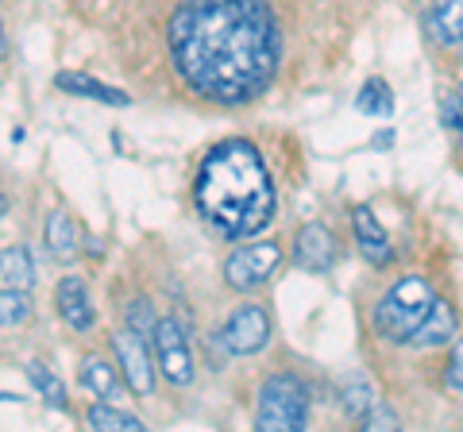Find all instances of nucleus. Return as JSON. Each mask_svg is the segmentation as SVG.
I'll list each match as a JSON object with an SVG mask.
<instances>
[{"label": "nucleus", "mask_w": 463, "mask_h": 432, "mask_svg": "<svg viewBox=\"0 0 463 432\" xmlns=\"http://www.w3.org/2000/svg\"><path fill=\"white\" fill-rule=\"evenodd\" d=\"M27 316H32V297H27V290L8 286V290L0 294V328H16Z\"/></svg>", "instance_id": "6ab92c4d"}, {"label": "nucleus", "mask_w": 463, "mask_h": 432, "mask_svg": "<svg viewBox=\"0 0 463 432\" xmlns=\"http://www.w3.org/2000/svg\"><path fill=\"white\" fill-rule=\"evenodd\" d=\"M197 212L228 239L263 232L274 216V185L248 139H228L205 155L194 185Z\"/></svg>", "instance_id": "f03ea898"}, {"label": "nucleus", "mask_w": 463, "mask_h": 432, "mask_svg": "<svg viewBox=\"0 0 463 432\" xmlns=\"http://www.w3.org/2000/svg\"><path fill=\"white\" fill-rule=\"evenodd\" d=\"M81 382L90 386L97 398H105V401H112L116 394H120V379H116V371L105 363V359H97V355H90L81 363Z\"/></svg>", "instance_id": "f3484780"}, {"label": "nucleus", "mask_w": 463, "mask_h": 432, "mask_svg": "<svg viewBox=\"0 0 463 432\" xmlns=\"http://www.w3.org/2000/svg\"><path fill=\"white\" fill-rule=\"evenodd\" d=\"M43 239H47V251L58 258V263H74L78 258V228H74V221L62 212V209H54L51 216H47V232H43Z\"/></svg>", "instance_id": "2eb2a0df"}, {"label": "nucleus", "mask_w": 463, "mask_h": 432, "mask_svg": "<svg viewBox=\"0 0 463 432\" xmlns=\"http://www.w3.org/2000/svg\"><path fill=\"white\" fill-rule=\"evenodd\" d=\"M390 143H394V136H390V132H383V136H374V147H390Z\"/></svg>", "instance_id": "bb28decb"}, {"label": "nucleus", "mask_w": 463, "mask_h": 432, "mask_svg": "<svg viewBox=\"0 0 463 432\" xmlns=\"http://www.w3.org/2000/svg\"><path fill=\"white\" fill-rule=\"evenodd\" d=\"M90 425H93V428H116V432H139V428H143L139 417L112 409L109 401H100V406L90 409Z\"/></svg>", "instance_id": "412c9836"}, {"label": "nucleus", "mask_w": 463, "mask_h": 432, "mask_svg": "<svg viewBox=\"0 0 463 432\" xmlns=\"http://www.w3.org/2000/svg\"><path fill=\"white\" fill-rule=\"evenodd\" d=\"M0 54H5V35H0Z\"/></svg>", "instance_id": "c756f323"}, {"label": "nucleus", "mask_w": 463, "mask_h": 432, "mask_svg": "<svg viewBox=\"0 0 463 432\" xmlns=\"http://www.w3.org/2000/svg\"><path fill=\"white\" fill-rule=\"evenodd\" d=\"M155 359L158 371L166 374V382L174 386H190L194 382V359H190V343H185L178 321H158L155 324Z\"/></svg>", "instance_id": "423d86ee"}, {"label": "nucleus", "mask_w": 463, "mask_h": 432, "mask_svg": "<svg viewBox=\"0 0 463 432\" xmlns=\"http://www.w3.org/2000/svg\"><path fill=\"white\" fill-rule=\"evenodd\" d=\"M90 255H97V258L105 255V248H100V239H90Z\"/></svg>", "instance_id": "cd10ccee"}, {"label": "nucleus", "mask_w": 463, "mask_h": 432, "mask_svg": "<svg viewBox=\"0 0 463 432\" xmlns=\"http://www.w3.org/2000/svg\"><path fill=\"white\" fill-rule=\"evenodd\" d=\"M27 379L35 382V390L47 398L54 409H66V386L58 382V374H54V371H47L43 363H27Z\"/></svg>", "instance_id": "aec40b11"}, {"label": "nucleus", "mask_w": 463, "mask_h": 432, "mask_svg": "<svg viewBox=\"0 0 463 432\" xmlns=\"http://www.w3.org/2000/svg\"><path fill=\"white\" fill-rule=\"evenodd\" d=\"M294 258H298V267H306V270H328L336 263V236H332L325 224H306L298 232Z\"/></svg>", "instance_id": "1a4fd4ad"}, {"label": "nucleus", "mask_w": 463, "mask_h": 432, "mask_svg": "<svg viewBox=\"0 0 463 432\" xmlns=\"http://www.w3.org/2000/svg\"><path fill=\"white\" fill-rule=\"evenodd\" d=\"M352 228H355V243H359V251L367 255V263L374 267H386L390 258H394V251H390V236H386V228L374 221V212L367 205H359L352 212Z\"/></svg>", "instance_id": "9b49d317"}, {"label": "nucleus", "mask_w": 463, "mask_h": 432, "mask_svg": "<svg viewBox=\"0 0 463 432\" xmlns=\"http://www.w3.org/2000/svg\"><path fill=\"white\" fill-rule=\"evenodd\" d=\"M255 425L267 432H289V428H306L309 425V390L306 382L294 374H279L263 386L259 394V413Z\"/></svg>", "instance_id": "20e7f679"}, {"label": "nucleus", "mask_w": 463, "mask_h": 432, "mask_svg": "<svg viewBox=\"0 0 463 432\" xmlns=\"http://www.w3.org/2000/svg\"><path fill=\"white\" fill-rule=\"evenodd\" d=\"M371 406H374V394H371L367 382H347L344 386V409L352 417H364Z\"/></svg>", "instance_id": "4be33fe9"}, {"label": "nucleus", "mask_w": 463, "mask_h": 432, "mask_svg": "<svg viewBox=\"0 0 463 432\" xmlns=\"http://www.w3.org/2000/svg\"><path fill=\"white\" fill-rule=\"evenodd\" d=\"M279 263H282L279 243H251V248L232 251V258L224 263V278H228V286H236V290H259V286L274 275Z\"/></svg>", "instance_id": "39448f33"}, {"label": "nucleus", "mask_w": 463, "mask_h": 432, "mask_svg": "<svg viewBox=\"0 0 463 432\" xmlns=\"http://www.w3.org/2000/svg\"><path fill=\"white\" fill-rule=\"evenodd\" d=\"M166 39L185 85L221 105L263 93L282 54L267 0H182Z\"/></svg>", "instance_id": "f257e3e1"}, {"label": "nucleus", "mask_w": 463, "mask_h": 432, "mask_svg": "<svg viewBox=\"0 0 463 432\" xmlns=\"http://www.w3.org/2000/svg\"><path fill=\"white\" fill-rule=\"evenodd\" d=\"M432 286L425 278H402L394 290H390L379 305H374V333H379L383 340L390 343H405V340H413V333L421 328V321L429 316L432 309Z\"/></svg>", "instance_id": "7ed1b4c3"}, {"label": "nucleus", "mask_w": 463, "mask_h": 432, "mask_svg": "<svg viewBox=\"0 0 463 432\" xmlns=\"http://www.w3.org/2000/svg\"><path fill=\"white\" fill-rule=\"evenodd\" d=\"M459 97H463V93H459Z\"/></svg>", "instance_id": "7c9ffc66"}, {"label": "nucleus", "mask_w": 463, "mask_h": 432, "mask_svg": "<svg viewBox=\"0 0 463 432\" xmlns=\"http://www.w3.org/2000/svg\"><path fill=\"white\" fill-rule=\"evenodd\" d=\"M54 305H58V316L66 321V328H74V333H90L93 328L90 290H85L81 278H62V286L54 294Z\"/></svg>", "instance_id": "9d476101"}, {"label": "nucleus", "mask_w": 463, "mask_h": 432, "mask_svg": "<svg viewBox=\"0 0 463 432\" xmlns=\"http://www.w3.org/2000/svg\"><path fill=\"white\" fill-rule=\"evenodd\" d=\"M456 328H459L456 309L437 297V301H432V309H429V316L421 321V328L413 333V343H421V348H437V343H448L456 336Z\"/></svg>", "instance_id": "4468645a"}, {"label": "nucleus", "mask_w": 463, "mask_h": 432, "mask_svg": "<svg viewBox=\"0 0 463 432\" xmlns=\"http://www.w3.org/2000/svg\"><path fill=\"white\" fill-rule=\"evenodd\" d=\"M429 32L440 47L463 51V0H432L429 8Z\"/></svg>", "instance_id": "f8f14e48"}, {"label": "nucleus", "mask_w": 463, "mask_h": 432, "mask_svg": "<svg viewBox=\"0 0 463 432\" xmlns=\"http://www.w3.org/2000/svg\"><path fill=\"white\" fill-rule=\"evenodd\" d=\"M440 117H444V127L463 132V97H444L440 100Z\"/></svg>", "instance_id": "b1692460"}, {"label": "nucleus", "mask_w": 463, "mask_h": 432, "mask_svg": "<svg viewBox=\"0 0 463 432\" xmlns=\"http://www.w3.org/2000/svg\"><path fill=\"white\" fill-rule=\"evenodd\" d=\"M112 348H116V363H120L124 382L132 386L136 394L147 398L155 390V367H151L147 343H143V333H136V328H124V333L112 336Z\"/></svg>", "instance_id": "0eeeda50"}, {"label": "nucleus", "mask_w": 463, "mask_h": 432, "mask_svg": "<svg viewBox=\"0 0 463 432\" xmlns=\"http://www.w3.org/2000/svg\"><path fill=\"white\" fill-rule=\"evenodd\" d=\"M54 85H58V89H62V93L90 97V100H100V105H116V108L132 105V97H128L124 89H112V85H100V81H93L90 74H74V70H62V74L54 78Z\"/></svg>", "instance_id": "ddd939ff"}, {"label": "nucleus", "mask_w": 463, "mask_h": 432, "mask_svg": "<svg viewBox=\"0 0 463 432\" xmlns=\"http://www.w3.org/2000/svg\"><path fill=\"white\" fill-rule=\"evenodd\" d=\"M0 278H5L8 286H16V290H32V282H35L32 255H27L24 248L0 251Z\"/></svg>", "instance_id": "dca6fc26"}, {"label": "nucleus", "mask_w": 463, "mask_h": 432, "mask_svg": "<svg viewBox=\"0 0 463 432\" xmlns=\"http://www.w3.org/2000/svg\"><path fill=\"white\" fill-rule=\"evenodd\" d=\"M355 108H359V112H367V117H383V120H386L390 112H394V93H390V85H386V81L371 78L364 89H359Z\"/></svg>", "instance_id": "a211bd4d"}, {"label": "nucleus", "mask_w": 463, "mask_h": 432, "mask_svg": "<svg viewBox=\"0 0 463 432\" xmlns=\"http://www.w3.org/2000/svg\"><path fill=\"white\" fill-rule=\"evenodd\" d=\"M5 212H8V197H5V193H0V216H5Z\"/></svg>", "instance_id": "c85d7f7f"}, {"label": "nucleus", "mask_w": 463, "mask_h": 432, "mask_svg": "<svg viewBox=\"0 0 463 432\" xmlns=\"http://www.w3.org/2000/svg\"><path fill=\"white\" fill-rule=\"evenodd\" d=\"M155 313H151V301H132V305H128V328H136V333H143V336H147V333H155Z\"/></svg>", "instance_id": "5701e85b"}, {"label": "nucleus", "mask_w": 463, "mask_h": 432, "mask_svg": "<svg viewBox=\"0 0 463 432\" xmlns=\"http://www.w3.org/2000/svg\"><path fill=\"white\" fill-rule=\"evenodd\" d=\"M444 379H448V386H452V390H463V340H456V348H452V359H448Z\"/></svg>", "instance_id": "393cba45"}, {"label": "nucleus", "mask_w": 463, "mask_h": 432, "mask_svg": "<svg viewBox=\"0 0 463 432\" xmlns=\"http://www.w3.org/2000/svg\"><path fill=\"white\" fill-rule=\"evenodd\" d=\"M359 421H364V428H394V413L390 409H383L379 401H374V406L359 417Z\"/></svg>", "instance_id": "a878e982"}, {"label": "nucleus", "mask_w": 463, "mask_h": 432, "mask_svg": "<svg viewBox=\"0 0 463 432\" xmlns=\"http://www.w3.org/2000/svg\"><path fill=\"white\" fill-rule=\"evenodd\" d=\"M221 340L232 355H255L270 340V316L259 305H243L224 321Z\"/></svg>", "instance_id": "6e6552de"}]
</instances>
